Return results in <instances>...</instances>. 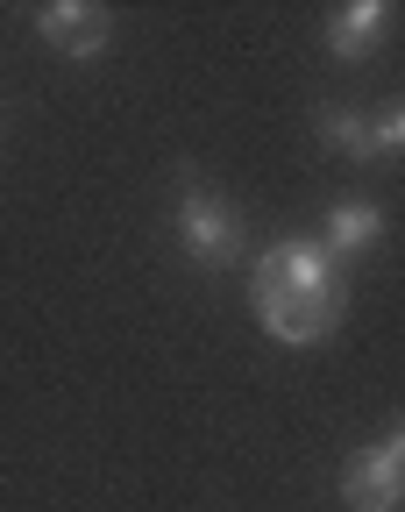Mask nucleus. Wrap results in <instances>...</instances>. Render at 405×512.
Wrapping results in <instances>:
<instances>
[{"label":"nucleus","instance_id":"nucleus-1","mask_svg":"<svg viewBox=\"0 0 405 512\" xmlns=\"http://www.w3.org/2000/svg\"><path fill=\"white\" fill-rule=\"evenodd\" d=\"M249 313H256V328L270 342L320 349L349 320V264H334L313 235L270 242L249 264Z\"/></svg>","mask_w":405,"mask_h":512},{"label":"nucleus","instance_id":"nucleus-2","mask_svg":"<svg viewBox=\"0 0 405 512\" xmlns=\"http://www.w3.org/2000/svg\"><path fill=\"white\" fill-rule=\"evenodd\" d=\"M171 228H178V249L192 256L199 271H228L235 256H242V242H249V228H242L235 200H228L221 185H207L199 171H178V200H171Z\"/></svg>","mask_w":405,"mask_h":512},{"label":"nucleus","instance_id":"nucleus-3","mask_svg":"<svg viewBox=\"0 0 405 512\" xmlns=\"http://www.w3.org/2000/svg\"><path fill=\"white\" fill-rule=\"evenodd\" d=\"M342 505L349 512H405V413L377 441L349 448V463H342Z\"/></svg>","mask_w":405,"mask_h":512},{"label":"nucleus","instance_id":"nucleus-4","mask_svg":"<svg viewBox=\"0 0 405 512\" xmlns=\"http://www.w3.org/2000/svg\"><path fill=\"white\" fill-rule=\"evenodd\" d=\"M114 29H121V22H114V8H100V0H43V8H36V36H43V50L72 57V64L107 57Z\"/></svg>","mask_w":405,"mask_h":512},{"label":"nucleus","instance_id":"nucleus-5","mask_svg":"<svg viewBox=\"0 0 405 512\" xmlns=\"http://www.w3.org/2000/svg\"><path fill=\"white\" fill-rule=\"evenodd\" d=\"M384 235H391L384 207H377V200H363V192H349V200H334V207H327V221H320V235H313V242L334 256V264H356V256H370Z\"/></svg>","mask_w":405,"mask_h":512},{"label":"nucleus","instance_id":"nucleus-6","mask_svg":"<svg viewBox=\"0 0 405 512\" xmlns=\"http://www.w3.org/2000/svg\"><path fill=\"white\" fill-rule=\"evenodd\" d=\"M384 36H391V0H349V8L327 15V57H334V64L377 57Z\"/></svg>","mask_w":405,"mask_h":512},{"label":"nucleus","instance_id":"nucleus-7","mask_svg":"<svg viewBox=\"0 0 405 512\" xmlns=\"http://www.w3.org/2000/svg\"><path fill=\"white\" fill-rule=\"evenodd\" d=\"M320 143H327L334 157H349V164H377V157H384V150H377V121L356 114V107H320Z\"/></svg>","mask_w":405,"mask_h":512},{"label":"nucleus","instance_id":"nucleus-8","mask_svg":"<svg viewBox=\"0 0 405 512\" xmlns=\"http://www.w3.org/2000/svg\"><path fill=\"white\" fill-rule=\"evenodd\" d=\"M377 150H384V157H405V100H391V107L377 114Z\"/></svg>","mask_w":405,"mask_h":512}]
</instances>
